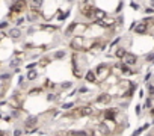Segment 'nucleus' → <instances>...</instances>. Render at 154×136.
I'll return each instance as SVG.
<instances>
[{
  "mask_svg": "<svg viewBox=\"0 0 154 136\" xmlns=\"http://www.w3.org/2000/svg\"><path fill=\"white\" fill-rule=\"evenodd\" d=\"M71 74L76 80H83L88 70V57L83 51H71Z\"/></svg>",
  "mask_w": 154,
  "mask_h": 136,
  "instance_id": "1",
  "label": "nucleus"
},
{
  "mask_svg": "<svg viewBox=\"0 0 154 136\" xmlns=\"http://www.w3.org/2000/svg\"><path fill=\"white\" fill-rule=\"evenodd\" d=\"M95 76H97V83L101 85L106 80L112 76V64H107V62H100L98 65L94 67Z\"/></svg>",
  "mask_w": 154,
  "mask_h": 136,
  "instance_id": "2",
  "label": "nucleus"
},
{
  "mask_svg": "<svg viewBox=\"0 0 154 136\" xmlns=\"http://www.w3.org/2000/svg\"><path fill=\"white\" fill-rule=\"evenodd\" d=\"M86 44H88V38L85 36H79V35H74L68 39V49L71 51H83L86 50Z\"/></svg>",
  "mask_w": 154,
  "mask_h": 136,
  "instance_id": "3",
  "label": "nucleus"
},
{
  "mask_svg": "<svg viewBox=\"0 0 154 136\" xmlns=\"http://www.w3.org/2000/svg\"><path fill=\"white\" fill-rule=\"evenodd\" d=\"M100 113H101V119L103 121H112V123H116V119H118V117L123 112H121V109L118 106H107L100 111Z\"/></svg>",
  "mask_w": 154,
  "mask_h": 136,
  "instance_id": "4",
  "label": "nucleus"
},
{
  "mask_svg": "<svg viewBox=\"0 0 154 136\" xmlns=\"http://www.w3.org/2000/svg\"><path fill=\"white\" fill-rule=\"evenodd\" d=\"M77 8H79V15H80L82 18H85L89 23L95 21V8L97 6H88V5L79 3Z\"/></svg>",
  "mask_w": 154,
  "mask_h": 136,
  "instance_id": "5",
  "label": "nucleus"
},
{
  "mask_svg": "<svg viewBox=\"0 0 154 136\" xmlns=\"http://www.w3.org/2000/svg\"><path fill=\"white\" fill-rule=\"evenodd\" d=\"M29 0H12L9 3V11H14L20 15H24L29 11Z\"/></svg>",
  "mask_w": 154,
  "mask_h": 136,
  "instance_id": "6",
  "label": "nucleus"
},
{
  "mask_svg": "<svg viewBox=\"0 0 154 136\" xmlns=\"http://www.w3.org/2000/svg\"><path fill=\"white\" fill-rule=\"evenodd\" d=\"M113 100H115V95H113V94H110V92H107V91H103V92L97 94V97L92 100V103L107 107V106H110V104H112Z\"/></svg>",
  "mask_w": 154,
  "mask_h": 136,
  "instance_id": "7",
  "label": "nucleus"
},
{
  "mask_svg": "<svg viewBox=\"0 0 154 136\" xmlns=\"http://www.w3.org/2000/svg\"><path fill=\"white\" fill-rule=\"evenodd\" d=\"M24 36V30L21 27H17V26H11L8 29V38L14 43H18V41Z\"/></svg>",
  "mask_w": 154,
  "mask_h": 136,
  "instance_id": "8",
  "label": "nucleus"
},
{
  "mask_svg": "<svg viewBox=\"0 0 154 136\" xmlns=\"http://www.w3.org/2000/svg\"><path fill=\"white\" fill-rule=\"evenodd\" d=\"M38 30H41V32H49V33H57L61 32V27L56 24H50V23H38Z\"/></svg>",
  "mask_w": 154,
  "mask_h": 136,
  "instance_id": "9",
  "label": "nucleus"
},
{
  "mask_svg": "<svg viewBox=\"0 0 154 136\" xmlns=\"http://www.w3.org/2000/svg\"><path fill=\"white\" fill-rule=\"evenodd\" d=\"M24 17H26V23L35 24L42 18V11H27L24 14Z\"/></svg>",
  "mask_w": 154,
  "mask_h": 136,
  "instance_id": "10",
  "label": "nucleus"
},
{
  "mask_svg": "<svg viewBox=\"0 0 154 136\" xmlns=\"http://www.w3.org/2000/svg\"><path fill=\"white\" fill-rule=\"evenodd\" d=\"M137 61H139V57H137V55H135V53H131V51H127V55L124 56V59H123V62L127 65V67H136L137 65Z\"/></svg>",
  "mask_w": 154,
  "mask_h": 136,
  "instance_id": "11",
  "label": "nucleus"
},
{
  "mask_svg": "<svg viewBox=\"0 0 154 136\" xmlns=\"http://www.w3.org/2000/svg\"><path fill=\"white\" fill-rule=\"evenodd\" d=\"M133 32L136 35H147L148 32H150V26H148L147 23H144L142 20H141V21H136V26H135Z\"/></svg>",
  "mask_w": 154,
  "mask_h": 136,
  "instance_id": "12",
  "label": "nucleus"
},
{
  "mask_svg": "<svg viewBox=\"0 0 154 136\" xmlns=\"http://www.w3.org/2000/svg\"><path fill=\"white\" fill-rule=\"evenodd\" d=\"M39 115H33V113H26V118H24V123L23 124H27V125H33V127H38L39 125Z\"/></svg>",
  "mask_w": 154,
  "mask_h": 136,
  "instance_id": "13",
  "label": "nucleus"
},
{
  "mask_svg": "<svg viewBox=\"0 0 154 136\" xmlns=\"http://www.w3.org/2000/svg\"><path fill=\"white\" fill-rule=\"evenodd\" d=\"M83 80L86 82V83H91V85H98V83H97V76H95L94 68H88L86 73H85Z\"/></svg>",
  "mask_w": 154,
  "mask_h": 136,
  "instance_id": "14",
  "label": "nucleus"
},
{
  "mask_svg": "<svg viewBox=\"0 0 154 136\" xmlns=\"http://www.w3.org/2000/svg\"><path fill=\"white\" fill-rule=\"evenodd\" d=\"M61 115V109L59 107H51V109H49V111H45V112H42L39 117H42V118H47V119H51V118H57Z\"/></svg>",
  "mask_w": 154,
  "mask_h": 136,
  "instance_id": "15",
  "label": "nucleus"
},
{
  "mask_svg": "<svg viewBox=\"0 0 154 136\" xmlns=\"http://www.w3.org/2000/svg\"><path fill=\"white\" fill-rule=\"evenodd\" d=\"M45 92V89L42 88L41 85H38V86H30L27 91H26V95L27 97H38V95H41V94H44Z\"/></svg>",
  "mask_w": 154,
  "mask_h": 136,
  "instance_id": "16",
  "label": "nucleus"
},
{
  "mask_svg": "<svg viewBox=\"0 0 154 136\" xmlns=\"http://www.w3.org/2000/svg\"><path fill=\"white\" fill-rule=\"evenodd\" d=\"M73 88H74L73 80H63L61 83H57V91H61V92H68V91H71Z\"/></svg>",
  "mask_w": 154,
  "mask_h": 136,
  "instance_id": "17",
  "label": "nucleus"
},
{
  "mask_svg": "<svg viewBox=\"0 0 154 136\" xmlns=\"http://www.w3.org/2000/svg\"><path fill=\"white\" fill-rule=\"evenodd\" d=\"M67 56H68V50L67 49H57V50H55L51 53L53 61H62V59H65Z\"/></svg>",
  "mask_w": 154,
  "mask_h": 136,
  "instance_id": "18",
  "label": "nucleus"
},
{
  "mask_svg": "<svg viewBox=\"0 0 154 136\" xmlns=\"http://www.w3.org/2000/svg\"><path fill=\"white\" fill-rule=\"evenodd\" d=\"M71 15V8H68V9H57V12H56V20L59 23H62V21H65V20L68 18Z\"/></svg>",
  "mask_w": 154,
  "mask_h": 136,
  "instance_id": "19",
  "label": "nucleus"
},
{
  "mask_svg": "<svg viewBox=\"0 0 154 136\" xmlns=\"http://www.w3.org/2000/svg\"><path fill=\"white\" fill-rule=\"evenodd\" d=\"M77 106V103L76 100H68V101H62L59 103V109L62 112H68V111H71V109H74Z\"/></svg>",
  "mask_w": 154,
  "mask_h": 136,
  "instance_id": "20",
  "label": "nucleus"
},
{
  "mask_svg": "<svg viewBox=\"0 0 154 136\" xmlns=\"http://www.w3.org/2000/svg\"><path fill=\"white\" fill-rule=\"evenodd\" d=\"M76 26H77V21L74 20V21H71L70 24L67 26V29L63 30V36H65V38H68V39H70L71 36H74V32H76Z\"/></svg>",
  "mask_w": 154,
  "mask_h": 136,
  "instance_id": "21",
  "label": "nucleus"
},
{
  "mask_svg": "<svg viewBox=\"0 0 154 136\" xmlns=\"http://www.w3.org/2000/svg\"><path fill=\"white\" fill-rule=\"evenodd\" d=\"M42 88H44L45 91H57V83H55L53 80H50L49 77H45L44 80H42Z\"/></svg>",
  "mask_w": 154,
  "mask_h": 136,
  "instance_id": "22",
  "label": "nucleus"
},
{
  "mask_svg": "<svg viewBox=\"0 0 154 136\" xmlns=\"http://www.w3.org/2000/svg\"><path fill=\"white\" fill-rule=\"evenodd\" d=\"M26 80H27L29 83H33L39 79V71L38 70H29V71H26Z\"/></svg>",
  "mask_w": 154,
  "mask_h": 136,
  "instance_id": "23",
  "label": "nucleus"
},
{
  "mask_svg": "<svg viewBox=\"0 0 154 136\" xmlns=\"http://www.w3.org/2000/svg\"><path fill=\"white\" fill-rule=\"evenodd\" d=\"M24 113H27V111H26V109H11V111H9L11 118L15 119V121H18V119L23 118Z\"/></svg>",
  "mask_w": 154,
  "mask_h": 136,
  "instance_id": "24",
  "label": "nucleus"
},
{
  "mask_svg": "<svg viewBox=\"0 0 154 136\" xmlns=\"http://www.w3.org/2000/svg\"><path fill=\"white\" fill-rule=\"evenodd\" d=\"M23 62H24L23 57H14V56H12V57H11V61H9V64H8V68L12 71L14 68H18V67H21V65H24Z\"/></svg>",
  "mask_w": 154,
  "mask_h": 136,
  "instance_id": "25",
  "label": "nucleus"
},
{
  "mask_svg": "<svg viewBox=\"0 0 154 136\" xmlns=\"http://www.w3.org/2000/svg\"><path fill=\"white\" fill-rule=\"evenodd\" d=\"M53 62V57H51V55L49 56V55H42L41 57H39V61H38V67H41V68H47L50 64Z\"/></svg>",
  "mask_w": 154,
  "mask_h": 136,
  "instance_id": "26",
  "label": "nucleus"
},
{
  "mask_svg": "<svg viewBox=\"0 0 154 136\" xmlns=\"http://www.w3.org/2000/svg\"><path fill=\"white\" fill-rule=\"evenodd\" d=\"M150 127H151V123H145L144 125H141V127L135 129L133 132H131V136H141V135H144L147 130H150Z\"/></svg>",
  "mask_w": 154,
  "mask_h": 136,
  "instance_id": "27",
  "label": "nucleus"
},
{
  "mask_svg": "<svg viewBox=\"0 0 154 136\" xmlns=\"http://www.w3.org/2000/svg\"><path fill=\"white\" fill-rule=\"evenodd\" d=\"M12 77H14V74H12V71H11V70L2 71V73H0V83H9L11 80H12Z\"/></svg>",
  "mask_w": 154,
  "mask_h": 136,
  "instance_id": "28",
  "label": "nucleus"
},
{
  "mask_svg": "<svg viewBox=\"0 0 154 136\" xmlns=\"http://www.w3.org/2000/svg\"><path fill=\"white\" fill-rule=\"evenodd\" d=\"M76 89H77V95H79V97L91 92V88H89V86L86 85V83H82V85H79V86L76 88Z\"/></svg>",
  "mask_w": 154,
  "mask_h": 136,
  "instance_id": "29",
  "label": "nucleus"
},
{
  "mask_svg": "<svg viewBox=\"0 0 154 136\" xmlns=\"http://www.w3.org/2000/svg\"><path fill=\"white\" fill-rule=\"evenodd\" d=\"M153 106H154V97H147L145 101H144V104H142V107L147 109V111H150Z\"/></svg>",
  "mask_w": 154,
  "mask_h": 136,
  "instance_id": "30",
  "label": "nucleus"
},
{
  "mask_svg": "<svg viewBox=\"0 0 154 136\" xmlns=\"http://www.w3.org/2000/svg\"><path fill=\"white\" fill-rule=\"evenodd\" d=\"M106 15H107V12L103 11L101 8H95V21H97V20H103Z\"/></svg>",
  "mask_w": 154,
  "mask_h": 136,
  "instance_id": "31",
  "label": "nucleus"
},
{
  "mask_svg": "<svg viewBox=\"0 0 154 136\" xmlns=\"http://www.w3.org/2000/svg\"><path fill=\"white\" fill-rule=\"evenodd\" d=\"M11 27V21L9 20H2V21H0V32H8V29Z\"/></svg>",
  "mask_w": 154,
  "mask_h": 136,
  "instance_id": "32",
  "label": "nucleus"
},
{
  "mask_svg": "<svg viewBox=\"0 0 154 136\" xmlns=\"http://www.w3.org/2000/svg\"><path fill=\"white\" fill-rule=\"evenodd\" d=\"M24 23H26V17H24V15H20V17H17L14 20V26H17V27H21Z\"/></svg>",
  "mask_w": 154,
  "mask_h": 136,
  "instance_id": "33",
  "label": "nucleus"
},
{
  "mask_svg": "<svg viewBox=\"0 0 154 136\" xmlns=\"http://www.w3.org/2000/svg\"><path fill=\"white\" fill-rule=\"evenodd\" d=\"M36 68H38V61H30L29 64L24 65V70H26V71H29V70H36Z\"/></svg>",
  "mask_w": 154,
  "mask_h": 136,
  "instance_id": "34",
  "label": "nucleus"
},
{
  "mask_svg": "<svg viewBox=\"0 0 154 136\" xmlns=\"http://www.w3.org/2000/svg\"><path fill=\"white\" fill-rule=\"evenodd\" d=\"M11 136H24V130H23V127H15L12 132H11Z\"/></svg>",
  "mask_w": 154,
  "mask_h": 136,
  "instance_id": "35",
  "label": "nucleus"
},
{
  "mask_svg": "<svg viewBox=\"0 0 154 136\" xmlns=\"http://www.w3.org/2000/svg\"><path fill=\"white\" fill-rule=\"evenodd\" d=\"M36 29H38V27H36L35 24H32V26H29V27L26 29V32H24V35H27V36H32V35H33V33L36 32Z\"/></svg>",
  "mask_w": 154,
  "mask_h": 136,
  "instance_id": "36",
  "label": "nucleus"
},
{
  "mask_svg": "<svg viewBox=\"0 0 154 136\" xmlns=\"http://www.w3.org/2000/svg\"><path fill=\"white\" fill-rule=\"evenodd\" d=\"M129 104H130V100H119L118 107L121 109V111H125V109L129 107Z\"/></svg>",
  "mask_w": 154,
  "mask_h": 136,
  "instance_id": "37",
  "label": "nucleus"
},
{
  "mask_svg": "<svg viewBox=\"0 0 154 136\" xmlns=\"http://www.w3.org/2000/svg\"><path fill=\"white\" fill-rule=\"evenodd\" d=\"M24 82H26V76L24 74H18V79H17V88L18 89L24 85Z\"/></svg>",
  "mask_w": 154,
  "mask_h": 136,
  "instance_id": "38",
  "label": "nucleus"
},
{
  "mask_svg": "<svg viewBox=\"0 0 154 136\" xmlns=\"http://www.w3.org/2000/svg\"><path fill=\"white\" fill-rule=\"evenodd\" d=\"M123 8H124V2H123V0H119L118 5H116V8H115V15H118L121 11H123Z\"/></svg>",
  "mask_w": 154,
  "mask_h": 136,
  "instance_id": "39",
  "label": "nucleus"
},
{
  "mask_svg": "<svg viewBox=\"0 0 154 136\" xmlns=\"http://www.w3.org/2000/svg\"><path fill=\"white\" fill-rule=\"evenodd\" d=\"M145 61L147 62H151V64H153V61H154V51H150V53L145 55Z\"/></svg>",
  "mask_w": 154,
  "mask_h": 136,
  "instance_id": "40",
  "label": "nucleus"
},
{
  "mask_svg": "<svg viewBox=\"0 0 154 136\" xmlns=\"http://www.w3.org/2000/svg\"><path fill=\"white\" fill-rule=\"evenodd\" d=\"M79 3L88 5V6H95V0H79Z\"/></svg>",
  "mask_w": 154,
  "mask_h": 136,
  "instance_id": "41",
  "label": "nucleus"
},
{
  "mask_svg": "<svg viewBox=\"0 0 154 136\" xmlns=\"http://www.w3.org/2000/svg\"><path fill=\"white\" fill-rule=\"evenodd\" d=\"M142 109H144V107H142V104H136V107H135V113L137 115V117H141V115H142Z\"/></svg>",
  "mask_w": 154,
  "mask_h": 136,
  "instance_id": "42",
  "label": "nucleus"
},
{
  "mask_svg": "<svg viewBox=\"0 0 154 136\" xmlns=\"http://www.w3.org/2000/svg\"><path fill=\"white\" fill-rule=\"evenodd\" d=\"M151 79H153V73H147V74L144 76V82H147V83L150 82Z\"/></svg>",
  "mask_w": 154,
  "mask_h": 136,
  "instance_id": "43",
  "label": "nucleus"
},
{
  "mask_svg": "<svg viewBox=\"0 0 154 136\" xmlns=\"http://www.w3.org/2000/svg\"><path fill=\"white\" fill-rule=\"evenodd\" d=\"M130 8L135 9V11H139V9H141V6H139V5H137L136 2H131V3H130Z\"/></svg>",
  "mask_w": 154,
  "mask_h": 136,
  "instance_id": "44",
  "label": "nucleus"
},
{
  "mask_svg": "<svg viewBox=\"0 0 154 136\" xmlns=\"http://www.w3.org/2000/svg\"><path fill=\"white\" fill-rule=\"evenodd\" d=\"M3 121H6V123H11V121H12V118H11V115L8 113V115H3Z\"/></svg>",
  "mask_w": 154,
  "mask_h": 136,
  "instance_id": "45",
  "label": "nucleus"
},
{
  "mask_svg": "<svg viewBox=\"0 0 154 136\" xmlns=\"http://www.w3.org/2000/svg\"><path fill=\"white\" fill-rule=\"evenodd\" d=\"M74 95H77V89L74 88V89H71L70 92H68V97H74Z\"/></svg>",
  "mask_w": 154,
  "mask_h": 136,
  "instance_id": "46",
  "label": "nucleus"
},
{
  "mask_svg": "<svg viewBox=\"0 0 154 136\" xmlns=\"http://www.w3.org/2000/svg\"><path fill=\"white\" fill-rule=\"evenodd\" d=\"M145 14H147V15L154 14V9H153V8H150V6H148V8H145Z\"/></svg>",
  "mask_w": 154,
  "mask_h": 136,
  "instance_id": "47",
  "label": "nucleus"
},
{
  "mask_svg": "<svg viewBox=\"0 0 154 136\" xmlns=\"http://www.w3.org/2000/svg\"><path fill=\"white\" fill-rule=\"evenodd\" d=\"M5 38H8V32H0V41H3Z\"/></svg>",
  "mask_w": 154,
  "mask_h": 136,
  "instance_id": "48",
  "label": "nucleus"
},
{
  "mask_svg": "<svg viewBox=\"0 0 154 136\" xmlns=\"http://www.w3.org/2000/svg\"><path fill=\"white\" fill-rule=\"evenodd\" d=\"M20 73H21V67L14 68V70H12V74H14V76H15V74H20Z\"/></svg>",
  "mask_w": 154,
  "mask_h": 136,
  "instance_id": "49",
  "label": "nucleus"
},
{
  "mask_svg": "<svg viewBox=\"0 0 154 136\" xmlns=\"http://www.w3.org/2000/svg\"><path fill=\"white\" fill-rule=\"evenodd\" d=\"M148 113H150V117H151V118H154V106L150 109V111H148Z\"/></svg>",
  "mask_w": 154,
  "mask_h": 136,
  "instance_id": "50",
  "label": "nucleus"
},
{
  "mask_svg": "<svg viewBox=\"0 0 154 136\" xmlns=\"http://www.w3.org/2000/svg\"><path fill=\"white\" fill-rule=\"evenodd\" d=\"M144 95H145V92H144V89H141V91H139V97H141V98H144Z\"/></svg>",
  "mask_w": 154,
  "mask_h": 136,
  "instance_id": "51",
  "label": "nucleus"
},
{
  "mask_svg": "<svg viewBox=\"0 0 154 136\" xmlns=\"http://www.w3.org/2000/svg\"><path fill=\"white\" fill-rule=\"evenodd\" d=\"M148 5H150V8L154 9V0H150V2H148Z\"/></svg>",
  "mask_w": 154,
  "mask_h": 136,
  "instance_id": "52",
  "label": "nucleus"
},
{
  "mask_svg": "<svg viewBox=\"0 0 154 136\" xmlns=\"http://www.w3.org/2000/svg\"><path fill=\"white\" fill-rule=\"evenodd\" d=\"M65 2H67V3H70V5H73V3H76L77 0H65Z\"/></svg>",
  "mask_w": 154,
  "mask_h": 136,
  "instance_id": "53",
  "label": "nucleus"
},
{
  "mask_svg": "<svg viewBox=\"0 0 154 136\" xmlns=\"http://www.w3.org/2000/svg\"><path fill=\"white\" fill-rule=\"evenodd\" d=\"M2 118H3V112H2V109H0V121H2Z\"/></svg>",
  "mask_w": 154,
  "mask_h": 136,
  "instance_id": "54",
  "label": "nucleus"
},
{
  "mask_svg": "<svg viewBox=\"0 0 154 136\" xmlns=\"http://www.w3.org/2000/svg\"><path fill=\"white\" fill-rule=\"evenodd\" d=\"M153 67H154V61H153Z\"/></svg>",
  "mask_w": 154,
  "mask_h": 136,
  "instance_id": "55",
  "label": "nucleus"
}]
</instances>
